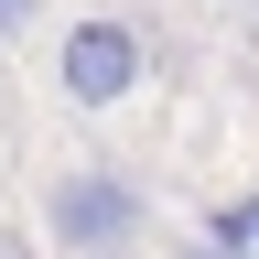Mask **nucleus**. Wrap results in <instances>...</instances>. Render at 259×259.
Here are the masks:
<instances>
[{
  "label": "nucleus",
  "mask_w": 259,
  "mask_h": 259,
  "mask_svg": "<svg viewBox=\"0 0 259 259\" xmlns=\"http://www.w3.org/2000/svg\"><path fill=\"white\" fill-rule=\"evenodd\" d=\"M141 227H151V194L119 173V162H76V173H54L44 184V238L65 259H97V248H141Z\"/></svg>",
  "instance_id": "obj_1"
},
{
  "label": "nucleus",
  "mask_w": 259,
  "mask_h": 259,
  "mask_svg": "<svg viewBox=\"0 0 259 259\" xmlns=\"http://www.w3.org/2000/svg\"><path fill=\"white\" fill-rule=\"evenodd\" d=\"M141 76H151L141 22H119V11L65 22V44H54V87H65V108H119V97H141Z\"/></svg>",
  "instance_id": "obj_2"
},
{
  "label": "nucleus",
  "mask_w": 259,
  "mask_h": 259,
  "mask_svg": "<svg viewBox=\"0 0 259 259\" xmlns=\"http://www.w3.org/2000/svg\"><path fill=\"white\" fill-rule=\"evenodd\" d=\"M205 238H216V248H248V259H259V194H248V205H216V216H205Z\"/></svg>",
  "instance_id": "obj_3"
},
{
  "label": "nucleus",
  "mask_w": 259,
  "mask_h": 259,
  "mask_svg": "<svg viewBox=\"0 0 259 259\" xmlns=\"http://www.w3.org/2000/svg\"><path fill=\"white\" fill-rule=\"evenodd\" d=\"M32 22H44V0H0V44H22Z\"/></svg>",
  "instance_id": "obj_4"
},
{
  "label": "nucleus",
  "mask_w": 259,
  "mask_h": 259,
  "mask_svg": "<svg viewBox=\"0 0 259 259\" xmlns=\"http://www.w3.org/2000/svg\"><path fill=\"white\" fill-rule=\"evenodd\" d=\"M184 259H248V248H216V238H205V248H184Z\"/></svg>",
  "instance_id": "obj_5"
},
{
  "label": "nucleus",
  "mask_w": 259,
  "mask_h": 259,
  "mask_svg": "<svg viewBox=\"0 0 259 259\" xmlns=\"http://www.w3.org/2000/svg\"><path fill=\"white\" fill-rule=\"evenodd\" d=\"M97 259H130V248H97Z\"/></svg>",
  "instance_id": "obj_6"
}]
</instances>
